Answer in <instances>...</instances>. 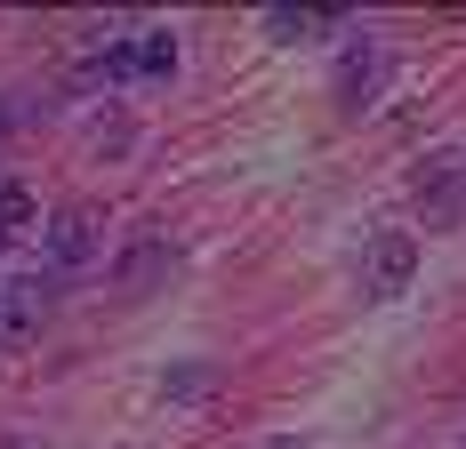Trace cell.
<instances>
[{
	"mask_svg": "<svg viewBox=\"0 0 466 449\" xmlns=\"http://www.w3.org/2000/svg\"><path fill=\"white\" fill-rule=\"evenodd\" d=\"M89 257H96V217H89V209H56L48 233H41V265L56 273V281H73Z\"/></svg>",
	"mask_w": 466,
	"mask_h": 449,
	"instance_id": "obj_1",
	"label": "cell"
},
{
	"mask_svg": "<svg viewBox=\"0 0 466 449\" xmlns=\"http://www.w3.org/2000/svg\"><path fill=\"white\" fill-rule=\"evenodd\" d=\"M378 73H386L378 41H354L346 56H338V105H346V113H362V105H370V89H378Z\"/></svg>",
	"mask_w": 466,
	"mask_h": 449,
	"instance_id": "obj_4",
	"label": "cell"
},
{
	"mask_svg": "<svg viewBox=\"0 0 466 449\" xmlns=\"http://www.w3.org/2000/svg\"><path fill=\"white\" fill-rule=\"evenodd\" d=\"M419 217L434 224V233H451V224L466 217V169L459 161H434V169L419 177Z\"/></svg>",
	"mask_w": 466,
	"mask_h": 449,
	"instance_id": "obj_3",
	"label": "cell"
},
{
	"mask_svg": "<svg viewBox=\"0 0 466 449\" xmlns=\"http://www.w3.org/2000/svg\"><path fill=\"white\" fill-rule=\"evenodd\" d=\"M410 273H419V241H410V233H378L370 257H362V289H370V297H402Z\"/></svg>",
	"mask_w": 466,
	"mask_h": 449,
	"instance_id": "obj_2",
	"label": "cell"
},
{
	"mask_svg": "<svg viewBox=\"0 0 466 449\" xmlns=\"http://www.w3.org/2000/svg\"><path fill=\"white\" fill-rule=\"evenodd\" d=\"M177 73V33H137V81H169Z\"/></svg>",
	"mask_w": 466,
	"mask_h": 449,
	"instance_id": "obj_7",
	"label": "cell"
},
{
	"mask_svg": "<svg viewBox=\"0 0 466 449\" xmlns=\"http://www.w3.org/2000/svg\"><path fill=\"white\" fill-rule=\"evenodd\" d=\"M209 385H218V369H201V361H193V369H177L161 394H169V402H193V394H209Z\"/></svg>",
	"mask_w": 466,
	"mask_h": 449,
	"instance_id": "obj_8",
	"label": "cell"
},
{
	"mask_svg": "<svg viewBox=\"0 0 466 449\" xmlns=\"http://www.w3.org/2000/svg\"><path fill=\"white\" fill-rule=\"evenodd\" d=\"M266 449H306V442H289V434H281V442H266Z\"/></svg>",
	"mask_w": 466,
	"mask_h": 449,
	"instance_id": "obj_9",
	"label": "cell"
},
{
	"mask_svg": "<svg viewBox=\"0 0 466 449\" xmlns=\"http://www.w3.org/2000/svg\"><path fill=\"white\" fill-rule=\"evenodd\" d=\"M346 25V8H266V33L274 41H322Z\"/></svg>",
	"mask_w": 466,
	"mask_h": 449,
	"instance_id": "obj_5",
	"label": "cell"
},
{
	"mask_svg": "<svg viewBox=\"0 0 466 449\" xmlns=\"http://www.w3.org/2000/svg\"><path fill=\"white\" fill-rule=\"evenodd\" d=\"M161 273H169V241H137V249H129V257L113 265V281H121V289L137 297V289H153Z\"/></svg>",
	"mask_w": 466,
	"mask_h": 449,
	"instance_id": "obj_6",
	"label": "cell"
}]
</instances>
